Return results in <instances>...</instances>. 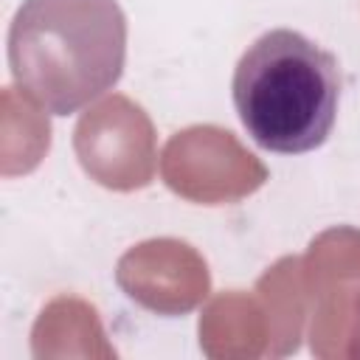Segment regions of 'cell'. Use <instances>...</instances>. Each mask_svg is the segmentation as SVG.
<instances>
[{
    "label": "cell",
    "mask_w": 360,
    "mask_h": 360,
    "mask_svg": "<svg viewBox=\"0 0 360 360\" xmlns=\"http://www.w3.org/2000/svg\"><path fill=\"white\" fill-rule=\"evenodd\" d=\"M127 17L115 0H25L8 28L17 87L45 112L70 115L124 73Z\"/></svg>",
    "instance_id": "6da1fadb"
},
{
    "label": "cell",
    "mask_w": 360,
    "mask_h": 360,
    "mask_svg": "<svg viewBox=\"0 0 360 360\" xmlns=\"http://www.w3.org/2000/svg\"><path fill=\"white\" fill-rule=\"evenodd\" d=\"M231 96L242 127L262 149L304 155L335 127L340 70L335 56L304 34L273 28L239 56Z\"/></svg>",
    "instance_id": "7a4b0ae2"
}]
</instances>
